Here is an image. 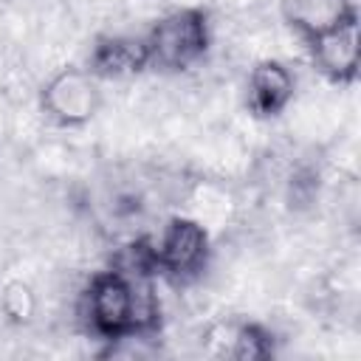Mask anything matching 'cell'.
I'll return each instance as SVG.
<instances>
[{
    "mask_svg": "<svg viewBox=\"0 0 361 361\" xmlns=\"http://www.w3.org/2000/svg\"><path fill=\"white\" fill-rule=\"evenodd\" d=\"M149 65L161 71L192 68L209 48V23L200 8H175L164 14L144 37Z\"/></svg>",
    "mask_w": 361,
    "mask_h": 361,
    "instance_id": "cell-1",
    "label": "cell"
},
{
    "mask_svg": "<svg viewBox=\"0 0 361 361\" xmlns=\"http://www.w3.org/2000/svg\"><path fill=\"white\" fill-rule=\"evenodd\" d=\"M102 104L99 76L82 68H65L54 73L42 87V110L62 127L87 124Z\"/></svg>",
    "mask_w": 361,
    "mask_h": 361,
    "instance_id": "cell-2",
    "label": "cell"
},
{
    "mask_svg": "<svg viewBox=\"0 0 361 361\" xmlns=\"http://www.w3.org/2000/svg\"><path fill=\"white\" fill-rule=\"evenodd\" d=\"M155 268L175 274V276H189L200 271L209 254V237L197 220L189 217H175L164 226L161 237L149 248Z\"/></svg>",
    "mask_w": 361,
    "mask_h": 361,
    "instance_id": "cell-3",
    "label": "cell"
},
{
    "mask_svg": "<svg viewBox=\"0 0 361 361\" xmlns=\"http://www.w3.org/2000/svg\"><path fill=\"white\" fill-rule=\"evenodd\" d=\"M310 42V54L316 68L336 79V82H347L358 73V62H361V45H358V20L355 14L347 17L344 23L316 34L307 39Z\"/></svg>",
    "mask_w": 361,
    "mask_h": 361,
    "instance_id": "cell-4",
    "label": "cell"
},
{
    "mask_svg": "<svg viewBox=\"0 0 361 361\" xmlns=\"http://www.w3.org/2000/svg\"><path fill=\"white\" fill-rule=\"evenodd\" d=\"M293 73L276 62V59H265L259 65L251 68L248 73V107L254 116H276L288 107V102L293 99Z\"/></svg>",
    "mask_w": 361,
    "mask_h": 361,
    "instance_id": "cell-5",
    "label": "cell"
},
{
    "mask_svg": "<svg viewBox=\"0 0 361 361\" xmlns=\"http://www.w3.org/2000/svg\"><path fill=\"white\" fill-rule=\"evenodd\" d=\"M279 8H282V17L305 39H310L355 14L350 0H279Z\"/></svg>",
    "mask_w": 361,
    "mask_h": 361,
    "instance_id": "cell-6",
    "label": "cell"
},
{
    "mask_svg": "<svg viewBox=\"0 0 361 361\" xmlns=\"http://www.w3.org/2000/svg\"><path fill=\"white\" fill-rule=\"evenodd\" d=\"M147 65L149 59L144 37H107L96 45L90 56V71L96 76H130Z\"/></svg>",
    "mask_w": 361,
    "mask_h": 361,
    "instance_id": "cell-7",
    "label": "cell"
}]
</instances>
